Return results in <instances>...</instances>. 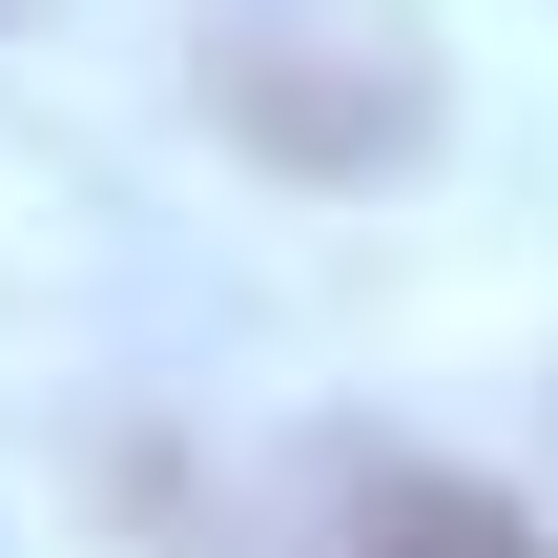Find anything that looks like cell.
<instances>
[{"label": "cell", "mask_w": 558, "mask_h": 558, "mask_svg": "<svg viewBox=\"0 0 558 558\" xmlns=\"http://www.w3.org/2000/svg\"><path fill=\"white\" fill-rule=\"evenodd\" d=\"M207 104L269 166H393L435 124V41L414 0H207Z\"/></svg>", "instance_id": "1"}, {"label": "cell", "mask_w": 558, "mask_h": 558, "mask_svg": "<svg viewBox=\"0 0 558 558\" xmlns=\"http://www.w3.org/2000/svg\"><path fill=\"white\" fill-rule=\"evenodd\" d=\"M331 558H538V538H518V497H476V476H352Z\"/></svg>", "instance_id": "2"}]
</instances>
